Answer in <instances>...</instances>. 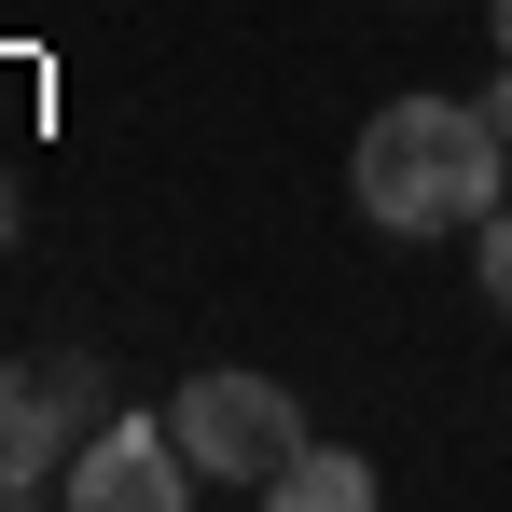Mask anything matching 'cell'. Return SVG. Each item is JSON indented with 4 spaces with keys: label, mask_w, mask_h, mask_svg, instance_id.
I'll return each instance as SVG.
<instances>
[{
    "label": "cell",
    "mask_w": 512,
    "mask_h": 512,
    "mask_svg": "<svg viewBox=\"0 0 512 512\" xmlns=\"http://www.w3.org/2000/svg\"><path fill=\"white\" fill-rule=\"evenodd\" d=\"M346 194H360L388 236H471L512 194V139L485 125V97H388V111L346 139Z\"/></svg>",
    "instance_id": "obj_1"
},
{
    "label": "cell",
    "mask_w": 512,
    "mask_h": 512,
    "mask_svg": "<svg viewBox=\"0 0 512 512\" xmlns=\"http://www.w3.org/2000/svg\"><path fill=\"white\" fill-rule=\"evenodd\" d=\"M167 429H180V457H194V485H222V499H277V471L305 457V402L277 388V374H194L167 402Z\"/></svg>",
    "instance_id": "obj_2"
},
{
    "label": "cell",
    "mask_w": 512,
    "mask_h": 512,
    "mask_svg": "<svg viewBox=\"0 0 512 512\" xmlns=\"http://www.w3.org/2000/svg\"><path fill=\"white\" fill-rule=\"evenodd\" d=\"M111 416V374H97L84 346H42V360H14L0 374V499H42V485H70V429Z\"/></svg>",
    "instance_id": "obj_3"
},
{
    "label": "cell",
    "mask_w": 512,
    "mask_h": 512,
    "mask_svg": "<svg viewBox=\"0 0 512 512\" xmlns=\"http://www.w3.org/2000/svg\"><path fill=\"white\" fill-rule=\"evenodd\" d=\"M70 499L84 512H180V499H208V485H194V457H180L167 416H97L84 457H70Z\"/></svg>",
    "instance_id": "obj_4"
},
{
    "label": "cell",
    "mask_w": 512,
    "mask_h": 512,
    "mask_svg": "<svg viewBox=\"0 0 512 512\" xmlns=\"http://www.w3.org/2000/svg\"><path fill=\"white\" fill-rule=\"evenodd\" d=\"M277 512H374V457H346V443H305V457L277 471Z\"/></svg>",
    "instance_id": "obj_5"
},
{
    "label": "cell",
    "mask_w": 512,
    "mask_h": 512,
    "mask_svg": "<svg viewBox=\"0 0 512 512\" xmlns=\"http://www.w3.org/2000/svg\"><path fill=\"white\" fill-rule=\"evenodd\" d=\"M471 291H485V305L512 319V194L485 208V222H471Z\"/></svg>",
    "instance_id": "obj_6"
},
{
    "label": "cell",
    "mask_w": 512,
    "mask_h": 512,
    "mask_svg": "<svg viewBox=\"0 0 512 512\" xmlns=\"http://www.w3.org/2000/svg\"><path fill=\"white\" fill-rule=\"evenodd\" d=\"M0 236H14V180H0Z\"/></svg>",
    "instance_id": "obj_7"
},
{
    "label": "cell",
    "mask_w": 512,
    "mask_h": 512,
    "mask_svg": "<svg viewBox=\"0 0 512 512\" xmlns=\"http://www.w3.org/2000/svg\"><path fill=\"white\" fill-rule=\"evenodd\" d=\"M499 56H512V0H499Z\"/></svg>",
    "instance_id": "obj_8"
}]
</instances>
